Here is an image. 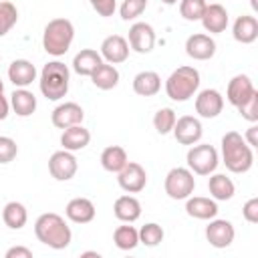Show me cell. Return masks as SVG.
Masks as SVG:
<instances>
[{
	"instance_id": "6da1fadb",
	"label": "cell",
	"mask_w": 258,
	"mask_h": 258,
	"mask_svg": "<svg viewBox=\"0 0 258 258\" xmlns=\"http://www.w3.org/2000/svg\"><path fill=\"white\" fill-rule=\"evenodd\" d=\"M34 234H36V238L44 246H48L52 250L67 248L71 244V238H73V232L67 226L64 218L58 216V214H54V212H46V214H42V216L36 218V222H34Z\"/></svg>"
},
{
	"instance_id": "7a4b0ae2",
	"label": "cell",
	"mask_w": 258,
	"mask_h": 258,
	"mask_svg": "<svg viewBox=\"0 0 258 258\" xmlns=\"http://www.w3.org/2000/svg\"><path fill=\"white\" fill-rule=\"evenodd\" d=\"M222 159L232 173H246L254 163V153L238 131H228L222 137Z\"/></svg>"
},
{
	"instance_id": "3957f363",
	"label": "cell",
	"mask_w": 258,
	"mask_h": 258,
	"mask_svg": "<svg viewBox=\"0 0 258 258\" xmlns=\"http://www.w3.org/2000/svg\"><path fill=\"white\" fill-rule=\"evenodd\" d=\"M69 81H71L69 67L60 60H50L40 71V81H38L40 93L48 101H58L69 93Z\"/></svg>"
},
{
	"instance_id": "277c9868",
	"label": "cell",
	"mask_w": 258,
	"mask_h": 258,
	"mask_svg": "<svg viewBox=\"0 0 258 258\" xmlns=\"http://www.w3.org/2000/svg\"><path fill=\"white\" fill-rule=\"evenodd\" d=\"M75 38V26L69 18H52L42 32V46L52 56H62Z\"/></svg>"
},
{
	"instance_id": "5b68a950",
	"label": "cell",
	"mask_w": 258,
	"mask_h": 258,
	"mask_svg": "<svg viewBox=\"0 0 258 258\" xmlns=\"http://www.w3.org/2000/svg\"><path fill=\"white\" fill-rule=\"evenodd\" d=\"M200 87V73L194 67H177L165 81V93L171 101H187Z\"/></svg>"
},
{
	"instance_id": "8992f818",
	"label": "cell",
	"mask_w": 258,
	"mask_h": 258,
	"mask_svg": "<svg viewBox=\"0 0 258 258\" xmlns=\"http://www.w3.org/2000/svg\"><path fill=\"white\" fill-rule=\"evenodd\" d=\"M185 159H187L189 171L198 173V175H210L218 167V151L210 143H200V145L194 143L189 147Z\"/></svg>"
},
{
	"instance_id": "52a82bcc",
	"label": "cell",
	"mask_w": 258,
	"mask_h": 258,
	"mask_svg": "<svg viewBox=\"0 0 258 258\" xmlns=\"http://www.w3.org/2000/svg\"><path fill=\"white\" fill-rule=\"evenodd\" d=\"M163 187H165V194L171 200H187L194 194V187H196L194 173L187 167H173L165 175Z\"/></svg>"
},
{
	"instance_id": "ba28073f",
	"label": "cell",
	"mask_w": 258,
	"mask_h": 258,
	"mask_svg": "<svg viewBox=\"0 0 258 258\" xmlns=\"http://www.w3.org/2000/svg\"><path fill=\"white\" fill-rule=\"evenodd\" d=\"M77 169H79V163L73 151L60 149V151H54L48 159V171L56 181H69L71 177H75Z\"/></svg>"
},
{
	"instance_id": "9c48e42d",
	"label": "cell",
	"mask_w": 258,
	"mask_h": 258,
	"mask_svg": "<svg viewBox=\"0 0 258 258\" xmlns=\"http://www.w3.org/2000/svg\"><path fill=\"white\" fill-rule=\"evenodd\" d=\"M117 181L123 191L139 194L147 183V173H145L143 165H139L135 161H127V165L117 173Z\"/></svg>"
},
{
	"instance_id": "30bf717a",
	"label": "cell",
	"mask_w": 258,
	"mask_h": 258,
	"mask_svg": "<svg viewBox=\"0 0 258 258\" xmlns=\"http://www.w3.org/2000/svg\"><path fill=\"white\" fill-rule=\"evenodd\" d=\"M171 131H173V137L177 139V143H181V145H194L204 135V127H202L200 119H196L191 115H183V117L175 119V125Z\"/></svg>"
},
{
	"instance_id": "8fae6325",
	"label": "cell",
	"mask_w": 258,
	"mask_h": 258,
	"mask_svg": "<svg viewBox=\"0 0 258 258\" xmlns=\"http://www.w3.org/2000/svg\"><path fill=\"white\" fill-rule=\"evenodd\" d=\"M129 46L139 52V54H147L151 52L153 44H155V32H153V26L147 24V22H135L131 28H129Z\"/></svg>"
},
{
	"instance_id": "7c38bea8",
	"label": "cell",
	"mask_w": 258,
	"mask_h": 258,
	"mask_svg": "<svg viewBox=\"0 0 258 258\" xmlns=\"http://www.w3.org/2000/svg\"><path fill=\"white\" fill-rule=\"evenodd\" d=\"M185 52L194 60H210L216 54V42L210 34L196 32L185 40Z\"/></svg>"
},
{
	"instance_id": "4fadbf2b",
	"label": "cell",
	"mask_w": 258,
	"mask_h": 258,
	"mask_svg": "<svg viewBox=\"0 0 258 258\" xmlns=\"http://www.w3.org/2000/svg\"><path fill=\"white\" fill-rule=\"evenodd\" d=\"M236 230L232 226V222L228 220H214L206 226V240L214 246V248H228L234 242Z\"/></svg>"
},
{
	"instance_id": "5bb4252c",
	"label": "cell",
	"mask_w": 258,
	"mask_h": 258,
	"mask_svg": "<svg viewBox=\"0 0 258 258\" xmlns=\"http://www.w3.org/2000/svg\"><path fill=\"white\" fill-rule=\"evenodd\" d=\"M224 109V97L216 89H204L196 97V111L204 119H214Z\"/></svg>"
},
{
	"instance_id": "9a60e30c",
	"label": "cell",
	"mask_w": 258,
	"mask_h": 258,
	"mask_svg": "<svg viewBox=\"0 0 258 258\" xmlns=\"http://www.w3.org/2000/svg\"><path fill=\"white\" fill-rule=\"evenodd\" d=\"M85 119V111L81 105L69 101V103H60L52 115H50V121L54 127L58 129H67V127H73V125H81Z\"/></svg>"
},
{
	"instance_id": "2e32d148",
	"label": "cell",
	"mask_w": 258,
	"mask_h": 258,
	"mask_svg": "<svg viewBox=\"0 0 258 258\" xmlns=\"http://www.w3.org/2000/svg\"><path fill=\"white\" fill-rule=\"evenodd\" d=\"M101 56L109 64L125 62L129 56V42L121 34H111L101 42Z\"/></svg>"
},
{
	"instance_id": "e0dca14e",
	"label": "cell",
	"mask_w": 258,
	"mask_h": 258,
	"mask_svg": "<svg viewBox=\"0 0 258 258\" xmlns=\"http://www.w3.org/2000/svg\"><path fill=\"white\" fill-rule=\"evenodd\" d=\"M200 20H202V24H204V28H206L208 32L220 34V32H224L226 26H228V12H226V8H224L222 4H218V2L206 4V10H204V14H202Z\"/></svg>"
},
{
	"instance_id": "ac0fdd59",
	"label": "cell",
	"mask_w": 258,
	"mask_h": 258,
	"mask_svg": "<svg viewBox=\"0 0 258 258\" xmlns=\"http://www.w3.org/2000/svg\"><path fill=\"white\" fill-rule=\"evenodd\" d=\"M254 85L250 81L248 75H236L230 83H228V89H226V99L234 105V107H240L244 101L250 99V95L254 93Z\"/></svg>"
},
{
	"instance_id": "d6986e66",
	"label": "cell",
	"mask_w": 258,
	"mask_h": 258,
	"mask_svg": "<svg viewBox=\"0 0 258 258\" xmlns=\"http://www.w3.org/2000/svg\"><path fill=\"white\" fill-rule=\"evenodd\" d=\"M8 79H10V83L14 87L24 89L36 79V67L26 58H16L8 67Z\"/></svg>"
},
{
	"instance_id": "ffe728a7",
	"label": "cell",
	"mask_w": 258,
	"mask_h": 258,
	"mask_svg": "<svg viewBox=\"0 0 258 258\" xmlns=\"http://www.w3.org/2000/svg\"><path fill=\"white\" fill-rule=\"evenodd\" d=\"M64 214L75 224H89L95 218V204L89 198H73L67 204Z\"/></svg>"
},
{
	"instance_id": "44dd1931",
	"label": "cell",
	"mask_w": 258,
	"mask_h": 258,
	"mask_svg": "<svg viewBox=\"0 0 258 258\" xmlns=\"http://www.w3.org/2000/svg\"><path fill=\"white\" fill-rule=\"evenodd\" d=\"M185 212H187V216H191L196 220H212L218 216V204H216V200L196 196V198H187Z\"/></svg>"
},
{
	"instance_id": "7402d4cb",
	"label": "cell",
	"mask_w": 258,
	"mask_h": 258,
	"mask_svg": "<svg viewBox=\"0 0 258 258\" xmlns=\"http://www.w3.org/2000/svg\"><path fill=\"white\" fill-rule=\"evenodd\" d=\"M91 141V133L89 129H85L83 125H73V127H67L62 129V135H60V145L62 149L67 151H79V149H85Z\"/></svg>"
},
{
	"instance_id": "603a6c76",
	"label": "cell",
	"mask_w": 258,
	"mask_h": 258,
	"mask_svg": "<svg viewBox=\"0 0 258 258\" xmlns=\"http://www.w3.org/2000/svg\"><path fill=\"white\" fill-rule=\"evenodd\" d=\"M232 34L242 44L254 42L258 38V20L254 16H248V14L238 16L236 22H234V26H232Z\"/></svg>"
},
{
	"instance_id": "cb8c5ba5",
	"label": "cell",
	"mask_w": 258,
	"mask_h": 258,
	"mask_svg": "<svg viewBox=\"0 0 258 258\" xmlns=\"http://www.w3.org/2000/svg\"><path fill=\"white\" fill-rule=\"evenodd\" d=\"M103 62V56L101 52L93 50V48H83L81 52L75 54L73 58V71L81 77H91L93 71Z\"/></svg>"
},
{
	"instance_id": "d4e9b609",
	"label": "cell",
	"mask_w": 258,
	"mask_h": 258,
	"mask_svg": "<svg viewBox=\"0 0 258 258\" xmlns=\"http://www.w3.org/2000/svg\"><path fill=\"white\" fill-rule=\"evenodd\" d=\"M113 214L121 222H135L141 216V204L133 196H119L113 204Z\"/></svg>"
},
{
	"instance_id": "484cf974",
	"label": "cell",
	"mask_w": 258,
	"mask_h": 258,
	"mask_svg": "<svg viewBox=\"0 0 258 258\" xmlns=\"http://www.w3.org/2000/svg\"><path fill=\"white\" fill-rule=\"evenodd\" d=\"M161 89V77L155 71H141L133 79V91L141 97H153Z\"/></svg>"
},
{
	"instance_id": "4316f807",
	"label": "cell",
	"mask_w": 258,
	"mask_h": 258,
	"mask_svg": "<svg viewBox=\"0 0 258 258\" xmlns=\"http://www.w3.org/2000/svg\"><path fill=\"white\" fill-rule=\"evenodd\" d=\"M127 161H129L127 151L121 145H109L101 153V165L105 171H111V173H119L127 165Z\"/></svg>"
},
{
	"instance_id": "83f0119b",
	"label": "cell",
	"mask_w": 258,
	"mask_h": 258,
	"mask_svg": "<svg viewBox=\"0 0 258 258\" xmlns=\"http://www.w3.org/2000/svg\"><path fill=\"white\" fill-rule=\"evenodd\" d=\"M91 81H93V85H95L97 89H101V91H109V89L117 87V83H119V71L115 69V64L101 62V64L93 71Z\"/></svg>"
},
{
	"instance_id": "f1b7e54d",
	"label": "cell",
	"mask_w": 258,
	"mask_h": 258,
	"mask_svg": "<svg viewBox=\"0 0 258 258\" xmlns=\"http://www.w3.org/2000/svg\"><path fill=\"white\" fill-rule=\"evenodd\" d=\"M10 105L18 117H30L36 111V97L26 89H16L10 95Z\"/></svg>"
},
{
	"instance_id": "f546056e",
	"label": "cell",
	"mask_w": 258,
	"mask_h": 258,
	"mask_svg": "<svg viewBox=\"0 0 258 258\" xmlns=\"http://www.w3.org/2000/svg\"><path fill=\"white\" fill-rule=\"evenodd\" d=\"M208 189H210L214 200L226 202V200H232V196L236 191V185L226 173H214L208 181Z\"/></svg>"
},
{
	"instance_id": "4dcf8cb0",
	"label": "cell",
	"mask_w": 258,
	"mask_h": 258,
	"mask_svg": "<svg viewBox=\"0 0 258 258\" xmlns=\"http://www.w3.org/2000/svg\"><path fill=\"white\" fill-rule=\"evenodd\" d=\"M2 220L10 230H20L28 222V212L20 202H8L2 210Z\"/></svg>"
},
{
	"instance_id": "1f68e13d",
	"label": "cell",
	"mask_w": 258,
	"mask_h": 258,
	"mask_svg": "<svg viewBox=\"0 0 258 258\" xmlns=\"http://www.w3.org/2000/svg\"><path fill=\"white\" fill-rule=\"evenodd\" d=\"M113 242L119 250H133L139 244V230L133 226H119L113 232Z\"/></svg>"
},
{
	"instance_id": "d6a6232c",
	"label": "cell",
	"mask_w": 258,
	"mask_h": 258,
	"mask_svg": "<svg viewBox=\"0 0 258 258\" xmlns=\"http://www.w3.org/2000/svg\"><path fill=\"white\" fill-rule=\"evenodd\" d=\"M175 111L173 109H169V107H163V109H159L155 115H153V127H155V131L159 133V135H167L171 129H173V125H175Z\"/></svg>"
},
{
	"instance_id": "836d02e7",
	"label": "cell",
	"mask_w": 258,
	"mask_h": 258,
	"mask_svg": "<svg viewBox=\"0 0 258 258\" xmlns=\"http://www.w3.org/2000/svg\"><path fill=\"white\" fill-rule=\"evenodd\" d=\"M16 20H18L16 6L8 0H0V36L10 32V28L16 24Z\"/></svg>"
},
{
	"instance_id": "e575fe53",
	"label": "cell",
	"mask_w": 258,
	"mask_h": 258,
	"mask_svg": "<svg viewBox=\"0 0 258 258\" xmlns=\"http://www.w3.org/2000/svg\"><path fill=\"white\" fill-rule=\"evenodd\" d=\"M161 240H163V228H161L159 224L149 222V224L141 226V230H139V244H145V246L153 248V246H157Z\"/></svg>"
},
{
	"instance_id": "d590c367",
	"label": "cell",
	"mask_w": 258,
	"mask_h": 258,
	"mask_svg": "<svg viewBox=\"0 0 258 258\" xmlns=\"http://www.w3.org/2000/svg\"><path fill=\"white\" fill-rule=\"evenodd\" d=\"M206 10V0H181L179 2V14L185 20H200Z\"/></svg>"
},
{
	"instance_id": "8d00e7d4",
	"label": "cell",
	"mask_w": 258,
	"mask_h": 258,
	"mask_svg": "<svg viewBox=\"0 0 258 258\" xmlns=\"http://www.w3.org/2000/svg\"><path fill=\"white\" fill-rule=\"evenodd\" d=\"M145 8H147V0H123L119 12H121L123 20H133V18L141 16Z\"/></svg>"
},
{
	"instance_id": "74e56055",
	"label": "cell",
	"mask_w": 258,
	"mask_h": 258,
	"mask_svg": "<svg viewBox=\"0 0 258 258\" xmlns=\"http://www.w3.org/2000/svg\"><path fill=\"white\" fill-rule=\"evenodd\" d=\"M238 109V113L246 119V121H250V123H256L258 121V91H254L252 95H250V99L248 101H244L240 107H236Z\"/></svg>"
},
{
	"instance_id": "f35d334b",
	"label": "cell",
	"mask_w": 258,
	"mask_h": 258,
	"mask_svg": "<svg viewBox=\"0 0 258 258\" xmlns=\"http://www.w3.org/2000/svg\"><path fill=\"white\" fill-rule=\"evenodd\" d=\"M18 153V145L12 137L0 135V163H10Z\"/></svg>"
},
{
	"instance_id": "ab89813d",
	"label": "cell",
	"mask_w": 258,
	"mask_h": 258,
	"mask_svg": "<svg viewBox=\"0 0 258 258\" xmlns=\"http://www.w3.org/2000/svg\"><path fill=\"white\" fill-rule=\"evenodd\" d=\"M242 216L246 222L250 224H258V198H250L244 208H242Z\"/></svg>"
},
{
	"instance_id": "60d3db41",
	"label": "cell",
	"mask_w": 258,
	"mask_h": 258,
	"mask_svg": "<svg viewBox=\"0 0 258 258\" xmlns=\"http://www.w3.org/2000/svg\"><path fill=\"white\" fill-rule=\"evenodd\" d=\"M91 2V6L97 10V14L99 16H113V12H115V8H117V4H115V0H89Z\"/></svg>"
},
{
	"instance_id": "b9f144b4",
	"label": "cell",
	"mask_w": 258,
	"mask_h": 258,
	"mask_svg": "<svg viewBox=\"0 0 258 258\" xmlns=\"http://www.w3.org/2000/svg\"><path fill=\"white\" fill-rule=\"evenodd\" d=\"M6 258H32V250L24 246H12L6 250Z\"/></svg>"
},
{
	"instance_id": "7bdbcfd3",
	"label": "cell",
	"mask_w": 258,
	"mask_h": 258,
	"mask_svg": "<svg viewBox=\"0 0 258 258\" xmlns=\"http://www.w3.org/2000/svg\"><path fill=\"white\" fill-rule=\"evenodd\" d=\"M244 141H246L250 147H256V145H258V127H256V125H252V127L246 131Z\"/></svg>"
},
{
	"instance_id": "ee69618b",
	"label": "cell",
	"mask_w": 258,
	"mask_h": 258,
	"mask_svg": "<svg viewBox=\"0 0 258 258\" xmlns=\"http://www.w3.org/2000/svg\"><path fill=\"white\" fill-rule=\"evenodd\" d=\"M8 109H10V103L4 97V93H0V121H4L8 117Z\"/></svg>"
},
{
	"instance_id": "f6af8a7d",
	"label": "cell",
	"mask_w": 258,
	"mask_h": 258,
	"mask_svg": "<svg viewBox=\"0 0 258 258\" xmlns=\"http://www.w3.org/2000/svg\"><path fill=\"white\" fill-rule=\"evenodd\" d=\"M81 256H83V258H89V256H95V258H99L101 254H99V252H83Z\"/></svg>"
},
{
	"instance_id": "bcb514c9",
	"label": "cell",
	"mask_w": 258,
	"mask_h": 258,
	"mask_svg": "<svg viewBox=\"0 0 258 258\" xmlns=\"http://www.w3.org/2000/svg\"><path fill=\"white\" fill-rule=\"evenodd\" d=\"M250 4H252L254 10H258V0H250Z\"/></svg>"
},
{
	"instance_id": "7dc6e473",
	"label": "cell",
	"mask_w": 258,
	"mask_h": 258,
	"mask_svg": "<svg viewBox=\"0 0 258 258\" xmlns=\"http://www.w3.org/2000/svg\"><path fill=\"white\" fill-rule=\"evenodd\" d=\"M161 2H163V4H175L177 0H161Z\"/></svg>"
},
{
	"instance_id": "c3c4849f",
	"label": "cell",
	"mask_w": 258,
	"mask_h": 258,
	"mask_svg": "<svg viewBox=\"0 0 258 258\" xmlns=\"http://www.w3.org/2000/svg\"><path fill=\"white\" fill-rule=\"evenodd\" d=\"M0 93H4V83H2V79H0Z\"/></svg>"
}]
</instances>
